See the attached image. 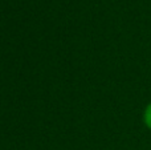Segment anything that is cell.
<instances>
[{"label": "cell", "mask_w": 151, "mask_h": 150, "mask_svg": "<svg viewBox=\"0 0 151 150\" xmlns=\"http://www.w3.org/2000/svg\"><path fill=\"white\" fill-rule=\"evenodd\" d=\"M143 121L146 124V126L151 130V102L146 106L145 109V113H143Z\"/></svg>", "instance_id": "cell-1"}]
</instances>
